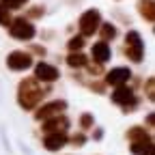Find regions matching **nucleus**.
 <instances>
[{"label": "nucleus", "instance_id": "nucleus-18", "mask_svg": "<svg viewBox=\"0 0 155 155\" xmlns=\"http://www.w3.org/2000/svg\"><path fill=\"white\" fill-rule=\"evenodd\" d=\"M99 28H101V41H112L116 37V28L112 24H99Z\"/></svg>", "mask_w": 155, "mask_h": 155}, {"label": "nucleus", "instance_id": "nucleus-11", "mask_svg": "<svg viewBox=\"0 0 155 155\" xmlns=\"http://www.w3.org/2000/svg\"><path fill=\"white\" fill-rule=\"evenodd\" d=\"M69 127V119L61 112V114H56V116H50V119L43 121V131H67Z\"/></svg>", "mask_w": 155, "mask_h": 155}, {"label": "nucleus", "instance_id": "nucleus-21", "mask_svg": "<svg viewBox=\"0 0 155 155\" xmlns=\"http://www.w3.org/2000/svg\"><path fill=\"white\" fill-rule=\"evenodd\" d=\"M80 125H82L84 129H91V127H93V114H82V116H80Z\"/></svg>", "mask_w": 155, "mask_h": 155}, {"label": "nucleus", "instance_id": "nucleus-1", "mask_svg": "<svg viewBox=\"0 0 155 155\" xmlns=\"http://www.w3.org/2000/svg\"><path fill=\"white\" fill-rule=\"evenodd\" d=\"M45 97V91L37 84V78H26V80L19 82L17 88V101L24 110H35L37 104Z\"/></svg>", "mask_w": 155, "mask_h": 155}, {"label": "nucleus", "instance_id": "nucleus-15", "mask_svg": "<svg viewBox=\"0 0 155 155\" xmlns=\"http://www.w3.org/2000/svg\"><path fill=\"white\" fill-rule=\"evenodd\" d=\"M86 63H88V58H86L84 54H80V52H71V54L67 56V65H69V67H73V69L86 67Z\"/></svg>", "mask_w": 155, "mask_h": 155}, {"label": "nucleus", "instance_id": "nucleus-25", "mask_svg": "<svg viewBox=\"0 0 155 155\" xmlns=\"http://www.w3.org/2000/svg\"><path fill=\"white\" fill-rule=\"evenodd\" d=\"M32 52H35V54H41V56L45 54V50H43L41 45H32Z\"/></svg>", "mask_w": 155, "mask_h": 155}, {"label": "nucleus", "instance_id": "nucleus-20", "mask_svg": "<svg viewBox=\"0 0 155 155\" xmlns=\"http://www.w3.org/2000/svg\"><path fill=\"white\" fill-rule=\"evenodd\" d=\"M26 0H0V5L7 7V9H19V7H24Z\"/></svg>", "mask_w": 155, "mask_h": 155}, {"label": "nucleus", "instance_id": "nucleus-16", "mask_svg": "<svg viewBox=\"0 0 155 155\" xmlns=\"http://www.w3.org/2000/svg\"><path fill=\"white\" fill-rule=\"evenodd\" d=\"M127 138L131 142H140V140H151V136L144 131V127H131L127 131Z\"/></svg>", "mask_w": 155, "mask_h": 155}, {"label": "nucleus", "instance_id": "nucleus-12", "mask_svg": "<svg viewBox=\"0 0 155 155\" xmlns=\"http://www.w3.org/2000/svg\"><path fill=\"white\" fill-rule=\"evenodd\" d=\"M91 56H93V61L95 63H106L112 58V50L108 45V41H97L91 50Z\"/></svg>", "mask_w": 155, "mask_h": 155}, {"label": "nucleus", "instance_id": "nucleus-13", "mask_svg": "<svg viewBox=\"0 0 155 155\" xmlns=\"http://www.w3.org/2000/svg\"><path fill=\"white\" fill-rule=\"evenodd\" d=\"M131 153L134 155H155V144L151 140H140V142H131Z\"/></svg>", "mask_w": 155, "mask_h": 155}, {"label": "nucleus", "instance_id": "nucleus-4", "mask_svg": "<svg viewBox=\"0 0 155 155\" xmlns=\"http://www.w3.org/2000/svg\"><path fill=\"white\" fill-rule=\"evenodd\" d=\"M9 32H11V37L19 39V41H30V39L37 35L35 26L28 22V19H24V17L11 19V24H9Z\"/></svg>", "mask_w": 155, "mask_h": 155}, {"label": "nucleus", "instance_id": "nucleus-22", "mask_svg": "<svg viewBox=\"0 0 155 155\" xmlns=\"http://www.w3.org/2000/svg\"><path fill=\"white\" fill-rule=\"evenodd\" d=\"M71 142H73V147H82L86 142V138H84L82 134H75V136H71Z\"/></svg>", "mask_w": 155, "mask_h": 155}, {"label": "nucleus", "instance_id": "nucleus-9", "mask_svg": "<svg viewBox=\"0 0 155 155\" xmlns=\"http://www.w3.org/2000/svg\"><path fill=\"white\" fill-rule=\"evenodd\" d=\"M58 75H61V71L54 65H48V63L35 65V78L41 80V82H54V80H58Z\"/></svg>", "mask_w": 155, "mask_h": 155}, {"label": "nucleus", "instance_id": "nucleus-26", "mask_svg": "<svg viewBox=\"0 0 155 155\" xmlns=\"http://www.w3.org/2000/svg\"><path fill=\"white\" fill-rule=\"evenodd\" d=\"M93 136H95V140H99L101 136H104V131H101V129H95V134H93Z\"/></svg>", "mask_w": 155, "mask_h": 155}, {"label": "nucleus", "instance_id": "nucleus-17", "mask_svg": "<svg viewBox=\"0 0 155 155\" xmlns=\"http://www.w3.org/2000/svg\"><path fill=\"white\" fill-rule=\"evenodd\" d=\"M67 48H69V52H80V50L84 48V37H82V35L71 37L69 41H67Z\"/></svg>", "mask_w": 155, "mask_h": 155}, {"label": "nucleus", "instance_id": "nucleus-6", "mask_svg": "<svg viewBox=\"0 0 155 155\" xmlns=\"http://www.w3.org/2000/svg\"><path fill=\"white\" fill-rule=\"evenodd\" d=\"M7 67L13 69V71H26L32 67V56L28 52H22V50H15L7 56Z\"/></svg>", "mask_w": 155, "mask_h": 155}, {"label": "nucleus", "instance_id": "nucleus-3", "mask_svg": "<svg viewBox=\"0 0 155 155\" xmlns=\"http://www.w3.org/2000/svg\"><path fill=\"white\" fill-rule=\"evenodd\" d=\"M112 101L116 106H121L125 112H131L136 106H138V97H136V93L131 88H127L125 84H121V86H116V91L112 93Z\"/></svg>", "mask_w": 155, "mask_h": 155}, {"label": "nucleus", "instance_id": "nucleus-2", "mask_svg": "<svg viewBox=\"0 0 155 155\" xmlns=\"http://www.w3.org/2000/svg\"><path fill=\"white\" fill-rule=\"evenodd\" d=\"M125 56L129 58V61H134V63H140L142 61V56H144V43H142L140 32H136V30L127 32V37H125Z\"/></svg>", "mask_w": 155, "mask_h": 155}, {"label": "nucleus", "instance_id": "nucleus-19", "mask_svg": "<svg viewBox=\"0 0 155 155\" xmlns=\"http://www.w3.org/2000/svg\"><path fill=\"white\" fill-rule=\"evenodd\" d=\"M9 24H11V13L7 7L0 5V26H9Z\"/></svg>", "mask_w": 155, "mask_h": 155}, {"label": "nucleus", "instance_id": "nucleus-7", "mask_svg": "<svg viewBox=\"0 0 155 155\" xmlns=\"http://www.w3.org/2000/svg\"><path fill=\"white\" fill-rule=\"evenodd\" d=\"M65 108H67V101H63V99L50 101V104L41 106V108H39V110L35 112V119H39V121H45V119H50V116H56V114H61Z\"/></svg>", "mask_w": 155, "mask_h": 155}, {"label": "nucleus", "instance_id": "nucleus-14", "mask_svg": "<svg viewBox=\"0 0 155 155\" xmlns=\"http://www.w3.org/2000/svg\"><path fill=\"white\" fill-rule=\"evenodd\" d=\"M138 11H140V15L147 19V22H153V19H155L153 0H140V2H138Z\"/></svg>", "mask_w": 155, "mask_h": 155}, {"label": "nucleus", "instance_id": "nucleus-8", "mask_svg": "<svg viewBox=\"0 0 155 155\" xmlns=\"http://www.w3.org/2000/svg\"><path fill=\"white\" fill-rule=\"evenodd\" d=\"M67 142H69L67 131H48L45 138H43V147L48 151H58V149H63Z\"/></svg>", "mask_w": 155, "mask_h": 155}, {"label": "nucleus", "instance_id": "nucleus-10", "mask_svg": "<svg viewBox=\"0 0 155 155\" xmlns=\"http://www.w3.org/2000/svg\"><path fill=\"white\" fill-rule=\"evenodd\" d=\"M131 78V71L127 67H114L108 75H106V84H112V86H121V84H127Z\"/></svg>", "mask_w": 155, "mask_h": 155}, {"label": "nucleus", "instance_id": "nucleus-24", "mask_svg": "<svg viewBox=\"0 0 155 155\" xmlns=\"http://www.w3.org/2000/svg\"><path fill=\"white\" fill-rule=\"evenodd\" d=\"M28 15L30 17H39V15H43V9H32V11H28Z\"/></svg>", "mask_w": 155, "mask_h": 155}, {"label": "nucleus", "instance_id": "nucleus-23", "mask_svg": "<svg viewBox=\"0 0 155 155\" xmlns=\"http://www.w3.org/2000/svg\"><path fill=\"white\" fill-rule=\"evenodd\" d=\"M147 97H149V99L153 101V78H149V80H147Z\"/></svg>", "mask_w": 155, "mask_h": 155}, {"label": "nucleus", "instance_id": "nucleus-5", "mask_svg": "<svg viewBox=\"0 0 155 155\" xmlns=\"http://www.w3.org/2000/svg\"><path fill=\"white\" fill-rule=\"evenodd\" d=\"M99 24H101V15L97 9H91L86 11L82 17H80V35L82 37H91L99 30Z\"/></svg>", "mask_w": 155, "mask_h": 155}]
</instances>
